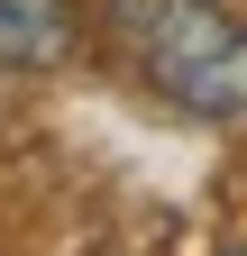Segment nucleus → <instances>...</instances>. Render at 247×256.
Wrapping results in <instances>:
<instances>
[{
	"label": "nucleus",
	"instance_id": "obj_1",
	"mask_svg": "<svg viewBox=\"0 0 247 256\" xmlns=\"http://www.w3.org/2000/svg\"><path fill=\"white\" fill-rule=\"evenodd\" d=\"M110 37L138 55V74L192 119H247V18L220 0H110Z\"/></svg>",
	"mask_w": 247,
	"mask_h": 256
},
{
	"label": "nucleus",
	"instance_id": "obj_2",
	"mask_svg": "<svg viewBox=\"0 0 247 256\" xmlns=\"http://www.w3.org/2000/svg\"><path fill=\"white\" fill-rule=\"evenodd\" d=\"M64 55H74V10L64 0H0V64L46 74Z\"/></svg>",
	"mask_w": 247,
	"mask_h": 256
},
{
	"label": "nucleus",
	"instance_id": "obj_3",
	"mask_svg": "<svg viewBox=\"0 0 247 256\" xmlns=\"http://www.w3.org/2000/svg\"><path fill=\"white\" fill-rule=\"evenodd\" d=\"M229 256H247V247H229Z\"/></svg>",
	"mask_w": 247,
	"mask_h": 256
}]
</instances>
